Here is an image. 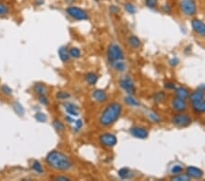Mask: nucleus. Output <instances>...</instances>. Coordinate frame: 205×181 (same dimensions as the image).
<instances>
[{"mask_svg": "<svg viewBox=\"0 0 205 181\" xmlns=\"http://www.w3.org/2000/svg\"><path fill=\"white\" fill-rule=\"evenodd\" d=\"M36 4H37V6H41V5L44 4V0H37V1H36Z\"/></svg>", "mask_w": 205, "mask_h": 181, "instance_id": "obj_46", "label": "nucleus"}, {"mask_svg": "<svg viewBox=\"0 0 205 181\" xmlns=\"http://www.w3.org/2000/svg\"><path fill=\"white\" fill-rule=\"evenodd\" d=\"M175 94H176V97H178V98L186 100L189 97L190 92L188 89H186L184 87H179V88L175 89Z\"/></svg>", "mask_w": 205, "mask_h": 181, "instance_id": "obj_17", "label": "nucleus"}, {"mask_svg": "<svg viewBox=\"0 0 205 181\" xmlns=\"http://www.w3.org/2000/svg\"><path fill=\"white\" fill-rule=\"evenodd\" d=\"M54 128L57 130L58 132H62L65 129V126H64V124L61 121H59V120H54L53 123H52Z\"/></svg>", "mask_w": 205, "mask_h": 181, "instance_id": "obj_32", "label": "nucleus"}, {"mask_svg": "<svg viewBox=\"0 0 205 181\" xmlns=\"http://www.w3.org/2000/svg\"><path fill=\"white\" fill-rule=\"evenodd\" d=\"M92 97L98 102H104L108 100V95H107L106 92L101 89L95 90L92 93Z\"/></svg>", "mask_w": 205, "mask_h": 181, "instance_id": "obj_13", "label": "nucleus"}, {"mask_svg": "<svg viewBox=\"0 0 205 181\" xmlns=\"http://www.w3.org/2000/svg\"><path fill=\"white\" fill-rule=\"evenodd\" d=\"M145 5L149 8H155L158 5V0H145Z\"/></svg>", "mask_w": 205, "mask_h": 181, "instance_id": "obj_36", "label": "nucleus"}, {"mask_svg": "<svg viewBox=\"0 0 205 181\" xmlns=\"http://www.w3.org/2000/svg\"><path fill=\"white\" fill-rule=\"evenodd\" d=\"M172 180L175 181H188L190 180V178L187 174H178V175H174V177L172 178Z\"/></svg>", "mask_w": 205, "mask_h": 181, "instance_id": "obj_30", "label": "nucleus"}, {"mask_svg": "<svg viewBox=\"0 0 205 181\" xmlns=\"http://www.w3.org/2000/svg\"><path fill=\"white\" fill-rule=\"evenodd\" d=\"M147 116L149 117V119H150L152 123L158 124V123H159V121H160L159 116L155 112H153V111H149V112L147 113Z\"/></svg>", "mask_w": 205, "mask_h": 181, "instance_id": "obj_26", "label": "nucleus"}, {"mask_svg": "<svg viewBox=\"0 0 205 181\" xmlns=\"http://www.w3.org/2000/svg\"><path fill=\"white\" fill-rule=\"evenodd\" d=\"M56 96L59 100H67L70 97V94L68 92H58Z\"/></svg>", "mask_w": 205, "mask_h": 181, "instance_id": "obj_35", "label": "nucleus"}, {"mask_svg": "<svg viewBox=\"0 0 205 181\" xmlns=\"http://www.w3.org/2000/svg\"><path fill=\"white\" fill-rule=\"evenodd\" d=\"M181 11L185 16H194L197 13V6L194 0H181L180 3Z\"/></svg>", "mask_w": 205, "mask_h": 181, "instance_id": "obj_4", "label": "nucleus"}, {"mask_svg": "<svg viewBox=\"0 0 205 181\" xmlns=\"http://www.w3.org/2000/svg\"><path fill=\"white\" fill-rule=\"evenodd\" d=\"M46 162L49 166L59 171H68L73 166L70 159L63 153L57 150L51 151L47 154Z\"/></svg>", "mask_w": 205, "mask_h": 181, "instance_id": "obj_1", "label": "nucleus"}, {"mask_svg": "<svg viewBox=\"0 0 205 181\" xmlns=\"http://www.w3.org/2000/svg\"><path fill=\"white\" fill-rule=\"evenodd\" d=\"M128 41H129V46L131 48H133V49H140L141 46H142V41H141V39L137 36H134V35L130 36L129 38Z\"/></svg>", "mask_w": 205, "mask_h": 181, "instance_id": "obj_20", "label": "nucleus"}, {"mask_svg": "<svg viewBox=\"0 0 205 181\" xmlns=\"http://www.w3.org/2000/svg\"><path fill=\"white\" fill-rule=\"evenodd\" d=\"M189 97L190 102H196V101L202 100V99L204 98V92L202 91V90L194 91V92H192V93L190 94Z\"/></svg>", "mask_w": 205, "mask_h": 181, "instance_id": "obj_19", "label": "nucleus"}, {"mask_svg": "<svg viewBox=\"0 0 205 181\" xmlns=\"http://www.w3.org/2000/svg\"><path fill=\"white\" fill-rule=\"evenodd\" d=\"M13 108H14V111L16 112V114L18 115H24L25 114V110H24V108H23V106L19 103V102H14V104H13Z\"/></svg>", "mask_w": 205, "mask_h": 181, "instance_id": "obj_31", "label": "nucleus"}, {"mask_svg": "<svg viewBox=\"0 0 205 181\" xmlns=\"http://www.w3.org/2000/svg\"><path fill=\"white\" fill-rule=\"evenodd\" d=\"M95 1H97V2H98V1H99V0H95Z\"/></svg>", "mask_w": 205, "mask_h": 181, "instance_id": "obj_47", "label": "nucleus"}, {"mask_svg": "<svg viewBox=\"0 0 205 181\" xmlns=\"http://www.w3.org/2000/svg\"><path fill=\"white\" fill-rule=\"evenodd\" d=\"M66 12L68 15H69L71 17L77 19V20H86L89 18L87 12L84 9L78 7H73V6L68 7L66 9Z\"/></svg>", "mask_w": 205, "mask_h": 181, "instance_id": "obj_6", "label": "nucleus"}, {"mask_svg": "<svg viewBox=\"0 0 205 181\" xmlns=\"http://www.w3.org/2000/svg\"><path fill=\"white\" fill-rule=\"evenodd\" d=\"M124 8H125V10H126L127 12L129 13V14H135L136 12H137V8H136V7L132 4V3H125L124 4Z\"/></svg>", "mask_w": 205, "mask_h": 181, "instance_id": "obj_28", "label": "nucleus"}, {"mask_svg": "<svg viewBox=\"0 0 205 181\" xmlns=\"http://www.w3.org/2000/svg\"><path fill=\"white\" fill-rule=\"evenodd\" d=\"M32 169H33L35 172H37V174H42L43 171H44L42 165L40 164L38 161H37V160H35V161L33 162V164H32Z\"/></svg>", "mask_w": 205, "mask_h": 181, "instance_id": "obj_29", "label": "nucleus"}, {"mask_svg": "<svg viewBox=\"0 0 205 181\" xmlns=\"http://www.w3.org/2000/svg\"><path fill=\"white\" fill-rule=\"evenodd\" d=\"M172 108H173L174 110L177 111V112H180V113L184 112L187 109V102L183 99L176 97V98H174L172 100Z\"/></svg>", "mask_w": 205, "mask_h": 181, "instance_id": "obj_11", "label": "nucleus"}, {"mask_svg": "<svg viewBox=\"0 0 205 181\" xmlns=\"http://www.w3.org/2000/svg\"><path fill=\"white\" fill-rule=\"evenodd\" d=\"M172 122L175 126L182 128V127L189 126L190 124H191V118L186 114L180 113V114L173 115V117L172 119Z\"/></svg>", "mask_w": 205, "mask_h": 181, "instance_id": "obj_5", "label": "nucleus"}, {"mask_svg": "<svg viewBox=\"0 0 205 181\" xmlns=\"http://www.w3.org/2000/svg\"><path fill=\"white\" fill-rule=\"evenodd\" d=\"M34 91L38 94V95H42L45 94L47 93V88L44 84L42 83H36L34 85Z\"/></svg>", "mask_w": 205, "mask_h": 181, "instance_id": "obj_24", "label": "nucleus"}, {"mask_svg": "<svg viewBox=\"0 0 205 181\" xmlns=\"http://www.w3.org/2000/svg\"><path fill=\"white\" fill-rule=\"evenodd\" d=\"M59 56L60 60L63 62H67L70 60V55H69V50L67 49L66 47H61L59 49Z\"/></svg>", "mask_w": 205, "mask_h": 181, "instance_id": "obj_18", "label": "nucleus"}, {"mask_svg": "<svg viewBox=\"0 0 205 181\" xmlns=\"http://www.w3.org/2000/svg\"><path fill=\"white\" fill-rule=\"evenodd\" d=\"M125 102H126L128 105H129V106H131V107H138V106H140V102L137 100V99H135L132 95H128L126 96L125 98Z\"/></svg>", "mask_w": 205, "mask_h": 181, "instance_id": "obj_23", "label": "nucleus"}, {"mask_svg": "<svg viewBox=\"0 0 205 181\" xmlns=\"http://www.w3.org/2000/svg\"><path fill=\"white\" fill-rule=\"evenodd\" d=\"M64 106H65L66 112L70 116H78L79 115V108L76 104H74L72 102H67Z\"/></svg>", "mask_w": 205, "mask_h": 181, "instance_id": "obj_15", "label": "nucleus"}, {"mask_svg": "<svg viewBox=\"0 0 205 181\" xmlns=\"http://www.w3.org/2000/svg\"><path fill=\"white\" fill-rule=\"evenodd\" d=\"M191 28L196 34L205 38V23L203 21L199 18H193L191 20Z\"/></svg>", "mask_w": 205, "mask_h": 181, "instance_id": "obj_9", "label": "nucleus"}, {"mask_svg": "<svg viewBox=\"0 0 205 181\" xmlns=\"http://www.w3.org/2000/svg\"><path fill=\"white\" fill-rule=\"evenodd\" d=\"M118 174H119V177L121 179H130L133 178V175H134L133 172L128 167H123V168L120 169Z\"/></svg>", "mask_w": 205, "mask_h": 181, "instance_id": "obj_16", "label": "nucleus"}, {"mask_svg": "<svg viewBox=\"0 0 205 181\" xmlns=\"http://www.w3.org/2000/svg\"><path fill=\"white\" fill-rule=\"evenodd\" d=\"M110 64L115 70L119 72H123L126 70V63L123 61H117L111 62Z\"/></svg>", "mask_w": 205, "mask_h": 181, "instance_id": "obj_21", "label": "nucleus"}, {"mask_svg": "<svg viewBox=\"0 0 205 181\" xmlns=\"http://www.w3.org/2000/svg\"><path fill=\"white\" fill-rule=\"evenodd\" d=\"M192 109L195 113L198 114H204L205 113V99H202L196 102H191Z\"/></svg>", "mask_w": 205, "mask_h": 181, "instance_id": "obj_14", "label": "nucleus"}, {"mask_svg": "<svg viewBox=\"0 0 205 181\" xmlns=\"http://www.w3.org/2000/svg\"><path fill=\"white\" fill-rule=\"evenodd\" d=\"M1 92L6 94V95H11L12 94V90L9 86L7 85H2L1 86Z\"/></svg>", "mask_w": 205, "mask_h": 181, "instance_id": "obj_37", "label": "nucleus"}, {"mask_svg": "<svg viewBox=\"0 0 205 181\" xmlns=\"http://www.w3.org/2000/svg\"><path fill=\"white\" fill-rule=\"evenodd\" d=\"M122 113V105L120 102H111L102 112L99 123L103 126H110L119 120Z\"/></svg>", "mask_w": 205, "mask_h": 181, "instance_id": "obj_2", "label": "nucleus"}, {"mask_svg": "<svg viewBox=\"0 0 205 181\" xmlns=\"http://www.w3.org/2000/svg\"><path fill=\"white\" fill-rule=\"evenodd\" d=\"M7 13H8V7L6 5L0 3V16L7 15Z\"/></svg>", "mask_w": 205, "mask_h": 181, "instance_id": "obj_38", "label": "nucleus"}, {"mask_svg": "<svg viewBox=\"0 0 205 181\" xmlns=\"http://www.w3.org/2000/svg\"><path fill=\"white\" fill-rule=\"evenodd\" d=\"M165 88L168 90H174L176 89V85L173 82H166L165 83Z\"/></svg>", "mask_w": 205, "mask_h": 181, "instance_id": "obj_42", "label": "nucleus"}, {"mask_svg": "<svg viewBox=\"0 0 205 181\" xmlns=\"http://www.w3.org/2000/svg\"><path fill=\"white\" fill-rule=\"evenodd\" d=\"M179 64V59L178 58H172L170 60V65L171 66H177Z\"/></svg>", "mask_w": 205, "mask_h": 181, "instance_id": "obj_43", "label": "nucleus"}, {"mask_svg": "<svg viewBox=\"0 0 205 181\" xmlns=\"http://www.w3.org/2000/svg\"><path fill=\"white\" fill-rule=\"evenodd\" d=\"M75 127H74V130L75 132H78L79 131L80 129H81V127H82V125H83V123H82V121L81 120H77V121H75Z\"/></svg>", "mask_w": 205, "mask_h": 181, "instance_id": "obj_40", "label": "nucleus"}, {"mask_svg": "<svg viewBox=\"0 0 205 181\" xmlns=\"http://www.w3.org/2000/svg\"><path fill=\"white\" fill-rule=\"evenodd\" d=\"M107 57L109 62H114L117 61H123L124 60V53L122 49L115 43H112L109 46L107 51Z\"/></svg>", "mask_w": 205, "mask_h": 181, "instance_id": "obj_3", "label": "nucleus"}, {"mask_svg": "<svg viewBox=\"0 0 205 181\" xmlns=\"http://www.w3.org/2000/svg\"><path fill=\"white\" fill-rule=\"evenodd\" d=\"M162 9H163V11L164 12H166V13H168V12H170L171 11V7H170V6L169 5H164L163 7H162Z\"/></svg>", "mask_w": 205, "mask_h": 181, "instance_id": "obj_45", "label": "nucleus"}, {"mask_svg": "<svg viewBox=\"0 0 205 181\" xmlns=\"http://www.w3.org/2000/svg\"><path fill=\"white\" fill-rule=\"evenodd\" d=\"M129 133L138 139H145L149 135V132L146 128L142 126H133L129 129Z\"/></svg>", "mask_w": 205, "mask_h": 181, "instance_id": "obj_10", "label": "nucleus"}, {"mask_svg": "<svg viewBox=\"0 0 205 181\" xmlns=\"http://www.w3.org/2000/svg\"><path fill=\"white\" fill-rule=\"evenodd\" d=\"M99 142H100L101 146L110 148L113 147L117 145L118 139L115 134H113L111 133H105L99 136Z\"/></svg>", "mask_w": 205, "mask_h": 181, "instance_id": "obj_7", "label": "nucleus"}, {"mask_svg": "<svg viewBox=\"0 0 205 181\" xmlns=\"http://www.w3.org/2000/svg\"><path fill=\"white\" fill-rule=\"evenodd\" d=\"M85 79H86V82H88L89 85H95L98 82V76L94 72H89V73L86 74Z\"/></svg>", "mask_w": 205, "mask_h": 181, "instance_id": "obj_22", "label": "nucleus"}, {"mask_svg": "<svg viewBox=\"0 0 205 181\" xmlns=\"http://www.w3.org/2000/svg\"><path fill=\"white\" fill-rule=\"evenodd\" d=\"M120 86L127 93L132 95L135 93V84L131 77L129 76H124L120 81Z\"/></svg>", "mask_w": 205, "mask_h": 181, "instance_id": "obj_8", "label": "nucleus"}, {"mask_svg": "<svg viewBox=\"0 0 205 181\" xmlns=\"http://www.w3.org/2000/svg\"><path fill=\"white\" fill-rule=\"evenodd\" d=\"M186 174L189 176L190 179H200L203 177V172L198 167L195 166H189L186 169Z\"/></svg>", "mask_w": 205, "mask_h": 181, "instance_id": "obj_12", "label": "nucleus"}, {"mask_svg": "<svg viewBox=\"0 0 205 181\" xmlns=\"http://www.w3.org/2000/svg\"><path fill=\"white\" fill-rule=\"evenodd\" d=\"M110 11H111L112 14H118V13L120 11V9L119 7L115 6V5H112V6L110 7Z\"/></svg>", "mask_w": 205, "mask_h": 181, "instance_id": "obj_41", "label": "nucleus"}, {"mask_svg": "<svg viewBox=\"0 0 205 181\" xmlns=\"http://www.w3.org/2000/svg\"><path fill=\"white\" fill-rule=\"evenodd\" d=\"M35 119L37 122H39V123H45L47 121V115H45V114H43V113H37L35 115Z\"/></svg>", "mask_w": 205, "mask_h": 181, "instance_id": "obj_34", "label": "nucleus"}, {"mask_svg": "<svg viewBox=\"0 0 205 181\" xmlns=\"http://www.w3.org/2000/svg\"><path fill=\"white\" fill-rule=\"evenodd\" d=\"M166 98V94L165 93L163 92H158V93H155L154 95H153V101L157 103H160L162 102H164V100Z\"/></svg>", "mask_w": 205, "mask_h": 181, "instance_id": "obj_25", "label": "nucleus"}, {"mask_svg": "<svg viewBox=\"0 0 205 181\" xmlns=\"http://www.w3.org/2000/svg\"><path fill=\"white\" fill-rule=\"evenodd\" d=\"M183 171V166L181 164H175L171 167V173L172 175H178L182 173Z\"/></svg>", "mask_w": 205, "mask_h": 181, "instance_id": "obj_27", "label": "nucleus"}, {"mask_svg": "<svg viewBox=\"0 0 205 181\" xmlns=\"http://www.w3.org/2000/svg\"><path fill=\"white\" fill-rule=\"evenodd\" d=\"M38 101L43 104V105H47L48 104V100L45 96V94H42V95H38Z\"/></svg>", "mask_w": 205, "mask_h": 181, "instance_id": "obj_39", "label": "nucleus"}, {"mask_svg": "<svg viewBox=\"0 0 205 181\" xmlns=\"http://www.w3.org/2000/svg\"><path fill=\"white\" fill-rule=\"evenodd\" d=\"M55 179L56 180H61V181H65V180H69V179L68 178H67V177H62V176H59V177H56L55 178Z\"/></svg>", "mask_w": 205, "mask_h": 181, "instance_id": "obj_44", "label": "nucleus"}, {"mask_svg": "<svg viewBox=\"0 0 205 181\" xmlns=\"http://www.w3.org/2000/svg\"><path fill=\"white\" fill-rule=\"evenodd\" d=\"M69 55H70V57L71 58H74V59H78L80 57V55H81V52H80V50H79L78 48H71V49H69Z\"/></svg>", "mask_w": 205, "mask_h": 181, "instance_id": "obj_33", "label": "nucleus"}]
</instances>
